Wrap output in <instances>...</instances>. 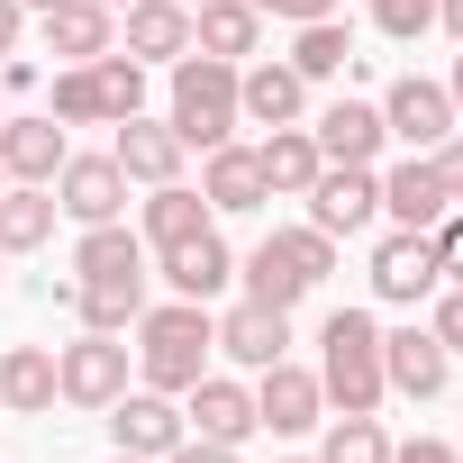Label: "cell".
<instances>
[{
	"instance_id": "cell-46",
	"label": "cell",
	"mask_w": 463,
	"mask_h": 463,
	"mask_svg": "<svg viewBox=\"0 0 463 463\" xmlns=\"http://www.w3.org/2000/svg\"><path fill=\"white\" fill-rule=\"evenodd\" d=\"M282 463H318V454H282Z\"/></svg>"
},
{
	"instance_id": "cell-52",
	"label": "cell",
	"mask_w": 463,
	"mask_h": 463,
	"mask_svg": "<svg viewBox=\"0 0 463 463\" xmlns=\"http://www.w3.org/2000/svg\"><path fill=\"white\" fill-rule=\"evenodd\" d=\"M454 463H463V454H454Z\"/></svg>"
},
{
	"instance_id": "cell-15",
	"label": "cell",
	"mask_w": 463,
	"mask_h": 463,
	"mask_svg": "<svg viewBox=\"0 0 463 463\" xmlns=\"http://www.w3.org/2000/svg\"><path fill=\"white\" fill-rule=\"evenodd\" d=\"M109 155H118L128 182L155 191V182H182V155H191V146L173 137V118H146V109H137V118H118V146H109Z\"/></svg>"
},
{
	"instance_id": "cell-20",
	"label": "cell",
	"mask_w": 463,
	"mask_h": 463,
	"mask_svg": "<svg viewBox=\"0 0 463 463\" xmlns=\"http://www.w3.org/2000/svg\"><path fill=\"white\" fill-rule=\"evenodd\" d=\"M255 46H264V10H255V0H200V10H191V55L246 64Z\"/></svg>"
},
{
	"instance_id": "cell-1",
	"label": "cell",
	"mask_w": 463,
	"mask_h": 463,
	"mask_svg": "<svg viewBox=\"0 0 463 463\" xmlns=\"http://www.w3.org/2000/svg\"><path fill=\"white\" fill-rule=\"evenodd\" d=\"M209 345H218V318H209V300H164V309H146L137 318V373H146V391H191L200 373H209Z\"/></svg>"
},
{
	"instance_id": "cell-39",
	"label": "cell",
	"mask_w": 463,
	"mask_h": 463,
	"mask_svg": "<svg viewBox=\"0 0 463 463\" xmlns=\"http://www.w3.org/2000/svg\"><path fill=\"white\" fill-rule=\"evenodd\" d=\"M255 10H264V19H291V28H300V19H336V0H255Z\"/></svg>"
},
{
	"instance_id": "cell-11",
	"label": "cell",
	"mask_w": 463,
	"mask_h": 463,
	"mask_svg": "<svg viewBox=\"0 0 463 463\" xmlns=\"http://www.w3.org/2000/svg\"><path fill=\"white\" fill-rule=\"evenodd\" d=\"M382 382L400 391V400H436L445 382H454V354L436 345V327H382Z\"/></svg>"
},
{
	"instance_id": "cell-22",
	"label": "cell",
	"mask_w": 463,
	"mask_h": 463,
	"mask_svg": "<svg viewBox=\"0 0 463 463\" xmlns=\"http://www.w3.org/2000/svg\"><path fill=\"white\" fill-rule=\"evenodd\" d=\"M200 200L218 209V218H246V209H264L273 191H264V164H255V146H209V173H200Z\"/></svg>"
},
{
	"instance_id": "cell-24",
	"label": "cell",
	"mask_w": 463,
	"mask_h": 463,
	"mask_svg": "<svg viewBox=\"0 0 463 463\" xmlns=\"http://www.w3.org/2000/svg\"><path fill=\"white\" fill-rule=\"evenodd\" d=\"M55 182H0V255H37L55 237Z\"/></svg>"
},
{
	"instance_id": "cell-43",
	"label": "cell",
	"mask_w": 463,
	"mask_h": 463,
	"mask_svg": "<svg viewBox=\"0 0 463 463\" xmlns=\"http://www.w3.org/2000/svg\"><path fill=\"white\" fill-rule=\"evenodd\" d=\"M436 28H445V37H463V0H436Z\"/></svg>"
},
{
	"instance_id": "cell-7",
	"label": "cell",
	"mask_w": 463,
	"mask_h": 463,
	"mask_svg": "<svg viewBox=\"0 0 463 463\" xmlns=\"http://www.w3.org/2000/svg\"><path fill=\"white\" fill-rule=\"evenodd\" d=\"M382 128H391L409 155H436V146L454 137V91L427 82V73H400V82L382 91Z\"/></svg>"
},
{
	"instance_id": "cell-3",
	"label": "cell",
	"mask_w": 463,
	"mask_h": 463,
	"mask_svg": "<svg viewBox=\"0 0 463 463\" xmlns=\"http://www.w3.org/2000/svg\"><path fill=\"white\" fill-rule=\"evenodd\" d=\"M237 273H246V300H264V309H300V300L336 273V237H318V227H273V237H264Z\"/></svg>"
},
{
	"instance_id": "cell-50",
	"label": "cell",
	"mask_w": 463,
	"mask_h": 463,
	"mask_svg": "<svg viewBox=\"0 0 463 463\" xmlns=\"http://www.w3.org/2000/svg\"><path fill=\"white\" fill-rule=\"evenodd\" d=\"M364 10H373V0H364Z\"/></svg>"
},
{
	"instance_id": "cell-48",
	"label": "cell",
	"mask_w": 463,
	"mask_h": 463,
	"mask_svg": "<svg viewBox=\"0 0 463 463\" xmlns=\"http://www.w3.org/2000/svg\"><path fill=\"white\" fill-rule=\"evenodd\" d=\"M100 10H128V0H100Z\"/></svg>"
},
{
	"instance_id": "cell-2",
	"label": "cell",
	"mask_w": 463,
	"mask_h": 463,
	"mask_svg": "<svg viewBox=\"0 0 463 463\" xmlns=\"http://www.w3.org/2000/svg\"><path fill=\"white\" fill-rule=\"evenodd\" d=\"M318 391L345 409V418H364V409H382V318L373 309H336L327 327H318Z\"/></svg>"
},
{
	"instance_id": "cell-8",
	"label": "cell",
	"mask_w": 463,
	"mask_h": 463,
	"mask_svg": "<svg viewBox=\"0 0 463 463\" xmlns=\"http://www.w3.org/2000/svg\"><path fill=\"white\" fill-rule=\"evenodd\" d=\"M100 418H109V445H118V454H146V463H164V454H173V445L191 436V427H182V400H173V391H118V400H109Z\"/></svg>"
},
{
	"instance_id": "cell-31",
	"label": "cell",
	"mask_w": 463,
	"mask_h": 463,
	"mask_svg": "<svg viewBox=\"0 0 463 463\" xmlns=\"http://www.w3.org/2000/svg\"><path fill=\"white\" fill-rule=\"evenodd\" d=\"M345 64H354V28H336V19H300L291 73H300V82H336Z\"/></svg>"
},
{
	"instance_id": "cell-28",
	"label": "cell",
	"mask_w": 463,
	"mask_h": 463,
	"mask_svg": "<svg viewBox=\"0 0 463 463\" xmlns=\"http://www.w3.org/2000/svg\"><path fill=\"white\" fill-rule=\"evenodd\" d=\"M64 391H55V354L46 345H10L0 354V409L10 418H46Z\"/></svg>"
},
{
	"instance_id": "cell-16",
	"label": "cell",
	"mask_w": 463,
	"mask_h": 463,
	"mask_svg": "<svg viewBox=\"0 0 463 463\" xmlns=\"http://www.w3.org/2000/svg\"><path fill=\"white\" fill-rule=\"evenodd\" d=\"M282 345H291V309H264V300H237V309L218 318V354H227V364H246V373L282 364Z\"/></svg>"
},
{
	"instance_id": "cell-4",
	"label": "cell",
	"mask_w": 463,
	"mask_h": 463,
	"mask_svg": "<svg viewBox=\"0 0 463 463\" xmlns=\"http://www.w3.org/2000/svg\"><path fill=\"white\" fill-rule=\"evenodd\" d=\"M246 118H237V64H218V55H182L173 64V137L182 146H227Z\"/></svg>"
},
{
	"instance_id": "cell-17",
	"label": "cell",
	"mask_w": 463,
	"mask_h": 463,
	"mask_svg": "<svg viewBox=\"0 0 463 463\" xmlns=\"http://www.w3.org/2000/svg\"><path fill=\"white\" fill-rule=\"evenodd\" d=\"M64 118L46 109V118H0V173L10 182H55L64 173Z\"/></svg>"
},
{
	"instance_id": "cell-6",
	"label": "cell",
	"mask_w": 463,
	"mask_h": 463,
	"mask_svg": "<svg viewBox=\"0 0 463 463\" xmlns=\"http://www.w3.org/2000/svg\"><path fill=\"white\" fill-rule=\"evenodd\" d=\"M55 391H64L73 409H109V400L128 391V336H100V327H82V336L55 354Z\"/></svg>"
},
{
	"instance_id": "cell-41",
	"label": "cell",
	"mask_w": 463,
	"mask_h": 463,
	"mask_svg": "<svg viewBox=\"0 0 463 463\" xmlns=\"http://www.w3.org/2000/svg\"><path fill=\"white\" fill-rule=\"evenodd\" d=\"M164 463H237V445H200V436H182Z\"/></svg>"
},
{
	"instance_id": "cell-18",
	"label": "cell",
	"mask_w": 463,
	"mask_h": 463,
	"mask_svg": "<svg viewBox=\"0 0 463 463\" xmlns=\"http://www.w3.org/2000/svg\"><path fill=\"white\" fill-rule=\"evenodd\" d=\"M164 282H173V300H218L227 282H237V255H227L218 227H200V237L164 246Z\"/></svg>"
},
{
	"instance_id": "cell-45",
	"label": "cell",
	"mask_w": 463,
	"mask_h": 463,
	"mask_svg": "<svg viewBox=\"0 0 463 463\" xmlns=\"http://www.w3.org/2000/svg\"><path fill=\"white\" fill-rule=\"evenodd\" d=\"M19 10H55V0H19Z\"/></svg>"
},
{
	"instance_id": "cell-26",
	"label": "cell",
	"mask_w": 463,
	"mask_h": 463,
	"mask_svg": "<svg viewBox=\"0 0 463 463\" xmlns=\"http://www.w3.org/2000/svg\"><path fill=\"white\" fill-rule=\"evenodd\" d=\"M200 227H218V209L191 191V182H155L146 191V227H137V237L164 255V246H182V237H200Z\"/></svg>"
},
{
	"instance_id": "cell-49",
	"label": "cell",
	"mask_w": 463,
	"mask_h": 463,
	"mask_svg": "<svg viewBox=\"0 0 463 463\" xmlns=\"http://www.w3.org/2000/svg\"><path fill=\"white\" fill-rule=\"evenodd\" d=\"M182 10H200V0H182Z\"/></svg>"
},
{
	"instance_id": "cell-47",
	"label": "cell",
	"mask_w": 463,
	"mask_h": 463,
	"mask_svg": "<svg viewBox=\"0 0 463 463\" xmlns=\"http://www.w3.org/2000/svg\"><path fill=\"white\" fill-rule=\"evenodd\" d=\"M109 463H146V454H109Z\"/></svg>"
},
{
	"instance_id": "cell-34",
	"label": "cell",
	"mask_w": 463,
	"mask_h": 463,
	"mask_svg": "<svg viewBox=\"0 0 463 463\" xmlns=\"http://www.w3.org/2000/svg\"><path fill=\"white\" fill-rule=\"evenodd\" d=\"M55 118H64V128H100V118H109L91 64H64V73H55Z\"/></svg>"
},
{
	"instance_id": "cell-14",
	"label": "cell",
	"mask_w": 463,
	"mask_h": 463,
	"mask_svg": "<svg viewBox=\"0 0 463 463\" xmlns=\"http://www.w3.org/2000/svg\"><path fill=\"white\" fill-rule=\"evenodd\" d=\"M309 137H318V155H327V164H373V155L391 146L382 100H327V109L309 118Z\"/></svg>"
},
{
	"instance_id": "cell-19",
	"label": "cell",
	"mask_w": 463,
	"mask_h": 463,
	"mask_svg": "<svg viewBox=\"0 0 463 463\" xmlns=\"http://www.w3.org/2000/svg\"><path fill=\"white\" fill-rule=\"evenodd\" d=\"M37 37H46V55H64V64H91V55H109V37H118V10H100V0H55V10H37Z\"/></svg>"
},
{
	"instance_id": "cell-9",
	"label": "cell",
	"mask_w": 463,
	"mask_h": 463,
	"mask_svg": "<svg viewBox=\"0 0 463 463\" xmlns=\"http://www.w3.org/2000/svg\"><path fill=\"white\" fill-rule=\"evenodd\" d=\"M436 237L427 227H391V237L373 246V291L391 300V309H418V300H436Z\"/></svg>"
},
{
	"instance_id": "cell-37",
	"label": "cell",
	"mask_w": 463,
	"mask_h": 463,
	"mask_svg": "<svg viewBox=\"0 0 463 463\" xmlns=\"http://www.w3.org/2000/svg\"><path fill=\"white\" fill-rule=\"evenodd\" d=\"M427 237H436V273H445V282H463V209H445Z\"/></svg>"
},
{
	"instance_id": "cell-33",
	"label": "cell",
	"mask_w": 463,
	"mask_h": 463,
	"mask_svg": "<svg viewBox=\"0 0 463 463\" xmlns=\"http://www.w3.org/2000/svg\"><path fill=\"white\" fill-rule=\"evenodd\" d=\"M318 463H391V436H382V418L364 409V418H327V445H318Z\"/></svg>"
},
{
	"instance_id": "cell-44",
	"label": "cell",
	"mask_w": 463,
	"mask_h": 463,
	"mask_svg": "<svg viewBox=\"0 0 463 463\" xmlns=\"http://www.w3.org/2000/svg\"><path fill=\"white\" fill-rule=\"evenodd\" d=\"M445 91H454V118H463V55H454V82H445Z\"/></svg>"
},
{
	"instance_id": "cell-30",
	"label": "cell",
	"mask_w": 463,
	"mask_h": 463,
	"mask_svg": "<svg viewBox=\"0 0 463 463\" xmlns=\"http://www.w3.org/2000/svg\"><path fill=\"white\" fill-rule=\"evenodd\" d=\"M73 282H82V273H73ZM73 318L100 327V336H128V327L146 318V282H82V291H73Z\"/></svg>"
},
{
	"instance_id": "cell-13",
	"label": "cell",
	"mask_w": 463,
	"mask_h": 463,
	"mask_svg": "<svg viewBox=\"0 0 463 463\" xmlns=\"http://www.w3.org/2000/svg\"><path fill=\"white\" fill-rule=\"evenodd\" d=\"M318 418H327L318 373H300V364H264V382H255V427H273V436H309Z\"/></svg>"
},
{
	"instance_id": "cell-40",
	"label": "cell",
	"mask_w": 463,
	"mask_h": 463,
	"mask_svg": "<svg viewBox=\"0 0 463 463\" xmlns=\"http://www.w3.org/2000/svg\"><path fill=\"white\" fill-rule=\"evenodd\" d=\"M391 463H454V445L445 436H409V445H391Z\"/></svg>"
},
{
	"instance_id": "cell-36",
	"label": "cell",
	"mask_w": 463,
	"mask_h": 463,
	"mask_svg": "<svg viewBox=\"0 0 463 463\" xmlns=\"http://www.w3.org/2000/svg\"><path fill=\"white\" fill-rule=\"evenodd\" d=\"M427 327H436L445 354H463V282H436V318H427Z\"/></svg>"
},
{
	"instance_id": "cell-42",
	"label": "cell",
	"mask_w": 463,
	"mask_h": 463,
	"mask_svg": "<svg viewBox=\"0 0 463 463\" xmlns=\"http://www.w3.org/2000/svg\"><path fill=\"white\" fill-rule=\"evenodd\" d=\"M19 28H28V10H19V0H0V55L19 46Z\"/></svg>"
},
{
	"instance_id": "cell-23",
	"label": "cell",
	"mask_w": 463,
	"mask_h": 463,
	"mask_svg": "<svg viewBox=\"0 0 463 463\" xmlns=\"http://www.w3.org/2000/svg\"><path fill=\"white\" fill-rule=\"evenodd\" d=\"M128 55L137 64H182L191 55V10H182V0H128Z\"/></svg>"
},
{
	"instance_id": "cell-27",
	"label": "cell",
	"mask_w": 463,
	"mask_h": 463,
	"mask_svg": "<svg viewBox=\"0 0 463 463\" xmlns=\"http://www.w3.org/2000/svg\"><path fill=\"white\" fill-rule=\"evenodd\" d=\"M73 273L82 282H146V237L137 227H82V246H73Z\"/></svg>"
},
{
	"instance_id": "cell-38",
	"label": "cell",
	"mask_w": 463,
	"mask_h": 463,
	"mask_svg": "<svg viewBox=\"0 0 463 463\" xmlns=\"http://www.w3.org/2000/svg\"><path fill=\"white\" fill-rule=\"evenodd\" d=\"M427 164H436V182H445V200H463V137H445V146H436Z\"/></svg>"
},
{
	"instance_id": "cell-12",
	"label": "cell",
	"mask_w": 463,
	"mask_h": 463,
	"mask_svg": "<svg viewBox=\"0 0 463 463\" xmlns=\"http://www.w3.org/2000/svg\"><path fill=\"white\" fill-rule=\"evenodd\" d=\"M182 427H191L200 445H246V436H255V391L227 382V373H200V382L182 391Z\"/></svg>"
},
{
	"instance_id": "cell-21",
	"label": "cell",
	"mask_w": 463,
	"mask_h": 463,
	"mask_svg": "<svg viewBox=\"0 0 463 463\" xmlns=\"http://www.w3.org/2000/svg\"><path fill=\"white\" fill-rule=\"evenodd\" d=\"M300 109H309V82H300L291 64H237V118H255V128H300Z\"/></svg>"
},
{
	"instance_id": "cell-51",
	"label": "cell",
	"mask_w": 463,
	"mask_h": 463,
	"mask_svg": "<svg viewBox=\"0 0 463 463\" xmlns=\"http://www.w3.org/2000/svg\"><path fill=\"white\" fill-rule=\"evenodd\" d=\"M0 264H10V255H0Z\"/></svg>"
},
{
	"instance_id": "cell-29",
	"label": "cell",
	"mask_w": 463,
	"mask_h": 463,
	"mask_svg": "<svg viewBox=\"0 0 463 463\" xmlns=\"http://www.w3.org/2000/svg\"><path fill=\"white\" fill-rule=\"evenodd\" d=\"M255 164H264V191H282V200H300L309 182H318V137L309 128H264V146H255Z\"/></svg>"
},
{
	"instance_id": "cell-35",
	"label": "cell",
	"mask_w": 463,
	"mask_h": 463,
	"mask_svg": "<svg viewBox=\"0 0 463 463\" xmlns=\"http://www.w3.org/2000/svg\"><path fill=\"white\" fill-rule=\"evenodd\" d=\"M373 28L409 46V37H427V28H436V0H373Z\"/></svg>"
},
{
	"instance_id": "cell-32",
	"label": "cell",
	"mask_w": 463,
	"mask_h": 463,
	"mask_svg": "<svg viewBox=\"0 0 463 463\" xmlns=\"http://www.w3.org/2000/svg\"><path fill=\"white\" fill-rule=\"evenodd\" d=\"M91 82H100V109H109V128L146 109V64H137V55H118V46H109V55H91Z\"/></svg>"
},
{
	"instance_id": "cell-5",
	"label": "cell",
	"mask_w": 463,
	"mask_h": 463,
	"mask_svg": "<svg viewBox=\"0 0 463 463\" xmlns=\"http://www.w3.org/2000/svg\"><path fill=\"white\" fill-rule=\"evenodd\" d=\"M300 200H309V227H318V237H364V227L382 218V173H373V164H318V182H309Z\"/></svg>"
},
{
	"instance_id": "cell-10",
	"label": "cell",
	"mask_w": 463,
	"mask_h": 463,
	"mask_svg": "<svg viewBox=\"0 0 463 463\" xmlns=\"http://www.w3.org/2000/svg\"><path fill=\"white\" fill-rule=\"evenodd\" d=\"M55 209H64L73 227H109V218L128 209V173H118V155H64V173H55Z\"/></svg>"
},
{
	"instance_id": "cell-25",
	"label": "cell",
	"mask_w": 463,
	"mask_h": 463,
	"mask_svg": "<svg viewBox=\"0 0 463 463\" xmlns=\"http://www.w3.org/2000/svg\"><path fill=\"white\" fill-rule=\"evenodd\" d=\"M445 209H454V200H445V182H436L427 155H409V164L382 173V218H391V227H436Z\"/></svg>"
}]
</instances>
